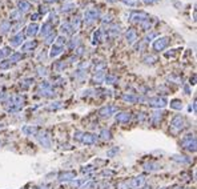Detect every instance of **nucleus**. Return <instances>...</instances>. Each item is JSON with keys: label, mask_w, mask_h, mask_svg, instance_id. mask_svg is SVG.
I'll use <instances>...</instances> for the list:
<instances>
[{"label": "nucleus", "mask_w": 197, "mask_h": 189, "mask_svg": "<svg viewBox=\"0 0 197 189\" xmlns=\"http://www.w3.org/2000/svg\"><path fill=\"white\" fill-rule=\"evenodd\" d=\"M148 19V15L146 13H132V20L135 21H141V20H146Z\"/></svg>", "instance_id": "obj_3"}, {"label": "nucleus", "mask_w": 197, "mask_h": 189, "mask_svg": "<svg viewBox=\"0 0 197 189\" xmlns=\"http://www.w3.org/2000/svg\"><path fill=\"white\" fill-rule=\"evenodd\" d=\"M165 43H167V39H165V41H157L156 44H154V47H156V48H162L165 45Z\"/></svg>", "instance_id": "obj_7"}, {"label": "nucleus", "mask_w": 197, "mask_h": 189, "mask_svg": "<svg viewBox=\"0 0 197 189\" xmlns=\"http://www.w3.org/2000/svg\"><path fill=\"white\" fill-rule=\"evenodd\" d=\"M97 16H98V11L97 9H91V11H88V12L85 13V20H87L88 23H92Z\"/></svg>", "instance_id": "obj_1"}, {"label": "nucleus", "mask_w": 197, "mask_h": 189, "mask_svg": "<svg viewBox=\"0 0 197 189\" xmlns=\"http://www.w3.org/2000/svg\"><path fill=\"white\" fill-rule=\"evenodd\" d=\"M17 7H19V11H21V12H27V11L31 9V4L27 0H20L17 3Z\"/></svg>", "instance_id": "obj_2"}, {"label": "nucleus", "mask_w": 197, "mask_h": 189, "mask_svg": "<svg viewBox=\"0 0 197 189\" xmlns=\"http://www.w3.org/2000/svg\"><path fill=\"white\" fill-rule=\"evenodd\" d=\"M44 1H45V3H55L56 0H44Z\"/></svg>", "instance_id": "obj_8"}, {"label": "nucleus", "mask_w": 197, "mask_h": 189, "mask_svg": "<svg viewBox=\"0 0 197 189\" xmlns=\"http://www.w3.org/2000/svg\"><path fill=\"white\" fill-rule=\"evenodd\" d=\"M36 28H37V25H36V24H32V25H29V31H28V33L29 35H33L35 33V32H36Z\"/></svg>", "instance_id": "obj_6"}, {"label": "nucleus", "mask_w": 197, "mask_h": 189, "mask_svg": "<svg viewBox=\"0 0 197 189\" xmlns=\"http://www.w3.org/2000/svg\"><path fill=\"white\" fill-rule=\"evenodd\" d=\"M72 8H75V4H72V3H65V4L63 5V11H71Z\"/></svg>", "instance_id": "obj_5"}, {"label": "nucleus", "mask_w": 197, "mask_h": 189, "mask_svg": "<svg viewBox=\"0 0 197 189\" xmlns=\"http://www.w3.org/2000/svg\"><path fill=\"white\" fill-rule=\"evenodd\" d=\"M121 1L127 5H130V7H136V5H138V0H121Z\"/></svg>", "instance_id": "obj_4"}]
</instances>
